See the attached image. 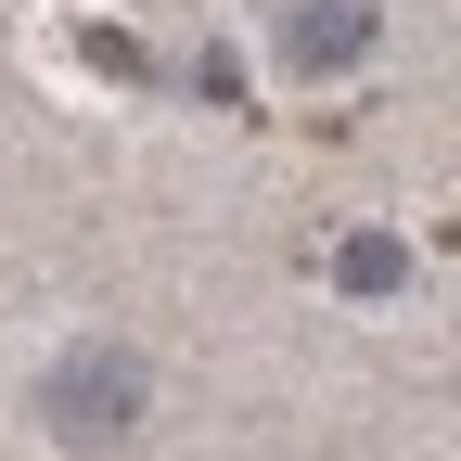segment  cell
Here are the masks:
<instances>
[{"label": "cell", "mask_w": 461, "mask_h": 461, "mask_svg": "<svg viewBox=\"0 0 461 461\" xmlns=\"http://www.w3.org/2000/svg\"><path fill=\"white\" fill-rule=\"evenodd\" d=\"M359 39H372V0H333V14H295V26H282V51H295V65H346Z\"/></svg>", "instance_id": "cell-2"}, {"label": "cell", "mask_w": 461, "mask_h": 461, "mask_svg": "<svg viewBox=\"0 0 461 461\" xmlns=\"http://www.w3.org/2000/svg\"><path fill=\"white\" fill-rule=\"evenodd\" d=\"M129 397H141L129 359H65V372H51V411H65V436H129Z\"/></svg>", "instance_id": "cell-1"}, {"label": "cell", "mask_w": 461, "mask_h": 461, "mask_svg": "<svg viewBox=\"0 0 461 461\" xmlns=\"http://www.w3.org/2000/svg\"><path fill=\"white\" fill-rule=\"evenodd\" d=\"M346 282H359V295H397V282H411V257H397V244H346Z\"/></svg>", "instance_id": "cell-3"}]
</instances>
